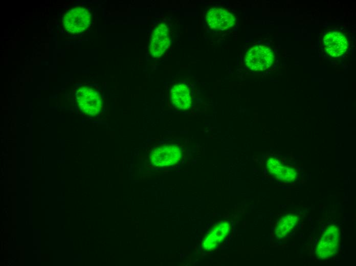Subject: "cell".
<instances>
[{"label":"cell","mask_w":356,"mask_h":266,"mask_svg":"<svg viewBox=\"0 0 356 266\" xmlns=\"http://www.w3.org/2000/svg\"><path fill=\"white\" fill-rule=\"evenodd\" d=\"M275 55L272 50L264 45L251 48L246 53L244 63L252 71H261L270 68L274 63Z\"/></svg>","instance_id":"1"},{"label":"cell","mask_w":356,"mask_h":266,"mask_svg":"<svg viewBox=\"0 0 356 266\" xmlns=\"http://www.w3.org/2000/svg\"><path fill=\"white\" fill-rule=\"evenodd\" d=\"M62 23L64 30L69 34H79L89 27L91 13L84 7H74L65 13Z\"/></svg>","instance_id":"2"},{"label":"cell","mask_w":356,"mask_h":266,"mask_svg":"<svg viewBox=\"0 0 356 266\" xmlns=\"http://www.w3.org/2000/svg\"><path fill=\"white\" fill-rule=\"evenodd\" d=\"M76 99L79 107L85 114L95 116L102 108V100L99 92L90 86H82L76 92Z\"/></svg>","instance_id":"3"},{"label":"cell","mask_w":356,"mask_h":266,"mask_svg":"<svg viewBox=\"0 0 356 266\" xmlns=\"http://www.w3.org/2000/svg\"><path fill=\"white\" fill-rule=\"evenodd\" d=\"M322 44L326 54L330 58H339L344 55L349 48L346 34L340 31H331L322 38Z\"/></svg>","instance_id":"4"},{"label":"cell","mask_w":356,"mask_h":266,"mask_svg":"<svg viewBox=\"0 0 356 266\" xmlns=\"http://www.w3.org/2000/svg\"><path fill=\"white\" fill-rule=\"evenodd\" d=\"M340 240V231L335 225L328 227L317 246L315 253L318 258H328L337 252Z\"/></svg>","instance_id":"5"},{"label":"cell","mask_w":356,"mask_h":266,"mask_svg":"<svg viewBox=\"0 0 356 266\" xmlns=\"http://www.w3.org/2000/svg\"><path fill=\"white\" fill-rule=\"evenodd\" d=\"M181 157L182 151L179 146L167 145L154 149L149 154V160L153 165L165 167L175 164Z\"/></svg>","instance_id":"6"},{"label":"cell","mask_w":356,"mask_h":266,"mask_svg":"<svg viewBox=\"0 0 356 266\" xmlns=\"http://www.w3.org/2000/svg\"><path fill=\"white\" fill-rule=\"evenodd\" d=\"M206 22L214 30L225 31L233 27L236 18L230 11L221 8L212 7L207 12Z\"/></svg>","instance_id":"7"},{"label":"cell","mask_w":356,"mask_h":266,"mask_svg":"<svg viewBox=\"0 0 356 266\" xmlns=\"http://www.w3.org/2000/svg\"><path fill=\"white\" fill-rule=\"evenodd\" d=\"M170 39L169 29L165 24H161L153 31L149 45L151 56L158 58L162 56L169 47Z\"/></svg>","instance_id":"8"},{"label":"cell","mask_w":356,"mask_h":266,"mask_svg":"<svg viewBox=\"0 0 356 266\" xmlns=\"http://www.w3.org/2000/svg\"><path fill=\"white\" fill-rule=\"evenodd\" d=\"M266 166L270 173L281 182H292L297 178V172L295 168L283 164L275 158H269Z\"/></svg>","instance_id":"9"},{"label":"cell","mask_w":356,"mask_h":266,"mask_svg":"<svg viewBox=\"0 0 356 266\" xmlns=\"http://www.w3.org/2000/svg\"><path fill=\"white\" fill-rule=\"evenodd\" d=\"M170 99L173 106L177 109L186 110L191 105L192 98L188 86L183 83L174 85L170 91Z\"/></svg>","instance_id":"10"},{"label":"cell","mask_w":356,"mask_h":266,"mask_svg":"<svg viewBox=\"0 0 356 266\" xmlns=\"http://www.w3.org/2000/svg\"><path fill=\"white\" fill-rule=\"evenodd\" d=\"M230 230V225L227 221H222L215 226L205 237L203 248L211 251L216 248L227 237Z\"/></svg>","instance_id":"11"},{"label":"cell","mask_w":356,"mask_h":266,"mask_svg":"<svg viewBox=\"0 0 356 266\" xmlns=\"http://www.w3.org/2000/svg\"><path fill=\"white\" fill-rule=\"evenodd\" d=\"M298 217L295 214H287L277 223L275 232L277 237L283 238L290 234L296 226Z\"/></svg>","instance_id":"12"}]
</instances>
